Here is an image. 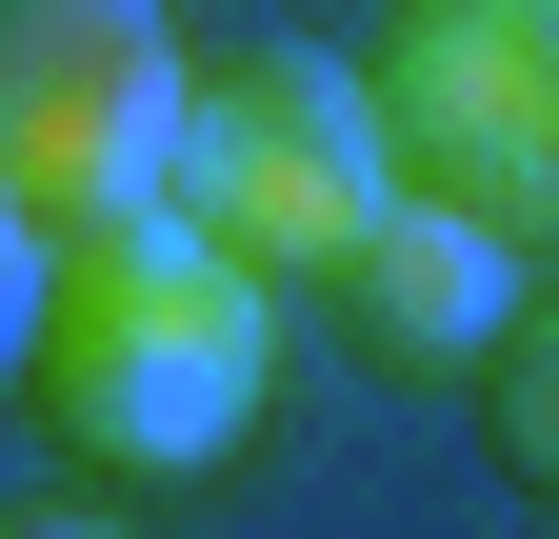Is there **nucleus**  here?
<instances>
[{"mask_svg": "<svg viewBox=\"0 0 559 539\" xmlns=\"http://www.w3.org/2000/svg\"><path fill=\"white\" fill-rule=\"evenodd\" d=\"M280 380V280H240L200 220H60V280H40V360H21V420L81 459V480H221L240 420Z\"/></svg>", "mask_w": 559, "mask_h": 539, "instance_id": "obj_1", "label": "nucleus"}, {"mask_svg": "<svg viewBox=\"0 0 559 539\" xmlns=\"http://www.w3.org/2000/svg\"><path fill=\"white\" fill-rule=\"evenodd\" d=\"M160 220H200L240 280H340V260L400 220L380 81H360L340 40H240V60H200V120H180Z\"/></svg>", "mask_w": 559, "mask_h": 539, "instance_id": "obj_2", "label": "nucleus"}, {"mask_svg": "<svg viewBox=\"0 0 559 539\" xmlns=\"http://www.w3.org/2000/svg\"><path fill=\"white\" fill-rule=\"evenodd\" d=\"M360 81H380L400 200L559 260V0H400Z\"/></svg>", "mask_w": 559, "mask_h": 539, "instance_id": "obj_3", "label": "nucleus"}, {"mask_svg": "<svg viewBox=\"0 0 559 539\" xmlns=\"http://www.w3.org/2000/svg\"><path fill=\"white\" fill-rule=\"evenodd\" d=\"M200 60L160 0H0V180L40 220H140L180 180Z\"/></svg>", "mask_w": 559, "mask_h": 539, "instance_id": "obj_4", "label": "nucleus"}, {"mask_svg": "<svg viewBox=\"0 0 559 539\" xmlns=\"http://www.w3.org/2000/svg\"><path fill=\"white\" fill-rule=\"evenodd\" d=\"M340 340H360L380 380H479L500 360V320H520V240H479V220H440V200H400V220L340 260Z\"/></svg>", "mask_w": 559, "mask_h": 539, "instance_id": "obj_5", "label": "nucleus"}, {"mask_svg": "<svg viewBox=\"0 0 559 539\" xmlns=\"http://www.w3.org/2000/svg\"><path fill=\"white\" fill-rule=\"evenodd\" d=\"M479 440H500V480H520V500H559V260L520 280L500 360H479Z\"/></svg>", "mask_w": 559, "mask_h": 539, "instance_id": "obj_6", "label": "nucleus"}, {"mask_svg": "<svg viewBox=\"0 0 559 539\" xmlns=\"http://www.w3.org/2000/svg\"><path fill=\"white\" fill-rule=\"evenodd\" d=\"M40 280H60V220H40L21 180H0V380L40 360Z\"/></svg>", "mask_w": 559, "mask_h": 539, "instance_id": "obj_7", "label": "nucleus"}, {"mask_svg": "<svg viewBox=\"0 0 559 539\" xmlns=\"http://www.w3.org/2000/svg\"><path fill=\"white\" fill-rule=\"evenodd\" d=\"M0 539H120L100 500H0Z\"/></svg>", "mask_w": 559, "mask_h": 539, "instance_id": "obj_8", "label": "nucleus"}]
</instances>
